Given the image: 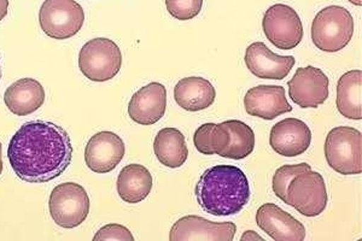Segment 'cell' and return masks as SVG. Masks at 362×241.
<instances>
[{
  "mask_svg": "<svg viewBox=\"0 0 362 241\" xmlns=\"http://www.w3.org/2000/svg\"><path fill=\"white\" fill-rule=\"evenodd\" d=\"M329 194L325 180L317 172L305 170L295 176L286 188L285 204L305 217L319 216L325 211Z\"/></svg>",
  "mask_w": 362,
  "mask_h": 241,
  "instance_id": "8",
  "label": "cell"
},
{
  "mask_svg": "<svg viewBox=\"0 0 362 241\" xmlns=\"http://www.w3.org/2000/svg\"><path fill=\"white\" fill-rule=\"evenodd\" d=\"M44 102L45 90L35 78H20L5 90V105L16 116L33 114L42 107Z\"/></svg>",
  "mask_w": 362,
  "mask_h": 241,
  "instance_id": "18",
  "label": "cell"
},
{
  "mask_svg": "<svg viewBox=\"0 0 362 241\" xmlns=\"http://www.w3.org/2000/svg\"><path fill=\"white\" fill-rule=\"evenodd\" d=\"M312 143V131L303 121L285 119L274 124L269 135L273 151L284 157L303 155Z\"/></svg>",
  "mask_w": 362,
  "mask_h": 241,
  "instance_id": "15",
  "label": "cell"
},
{
  "mask_svg": "<svg viewBox=\"0 0 362 241\" xmlns=\"http://www.w3.org/2000/svg\"><path fill=\"white\" fill-rule=\"evenodd\" d=\"M215 123H204L197 131H194V148L198 152L203 155H214L213 145H211V131L214 128Z\"/></svg>",
  "mask_w": 362,
  "mask_h": 241,
  "instance_id": "27",
  "label": "cell"
},
{
  "mask_svg": "<svg viewBox=\"0 0 362 241\" xmlns=\"http://www.w3.org/2000/svg\"><path fill=\"white\" fill-rule=\"evenodd\" d=\"M3 167H4V163H3V155H1V143H0V175H1V172H3Z\"/></svg>",
  "mask_w": 362,
  "mask_h": 241,
  "instance_id": "30",
  "label": "cell"
},
{
  "mask_svg": "<svg viewBox=\"0 0 362 241\" xmlns=\"http://www.w3.org/2000/svg\"><path fill=\"white\" fill-rule=\"evenodd\" d=\"M256 223L274 241H302L305 239V225L273 203L259 206L256 213Z\"/></svg>",
  "mask_w": 362,
  "mask_h": 241,
  "instance_id": "13",
  "label": "cell"
},
{
  "mask_svg": "<svg viewBox=\"0 0 362 241\" xmlns=\"http://www.w3.org/2000/svg\"><path fill=\"white\" fill-rule=\"evenodd\" d=\"M0 80H1V64H0Z\"/></svg>",
  "mask_w": 362,
  "mask_h": 241,
  "instance_id": "32",
  "label": "cell"
},
{
  "mask_svg": "<svg viewBox=\"0 0 362 241\" xmlns=\"http://www.w3.org/2000/svg\"><path fill=\"white\" fill-rule=\"evenodd\" d=\"M216 90L211 82L199 76L181 78L174 87V100L184 110L196 112L214 104Z\"/></svg>",
  "mask_w": 362,
  "mask_h": 241,
  "instance_id": "19",
  "label": "cell"
},
{
  "mask_svg": "<svg viewBox=\"0 0 362 241\" xmlns=\"http://www.w3.org/2000/svg\"><path fill=\"white\" fill-rule=\"evenodd\" d=\"M197 203L206 213L223 217L237 215L249 203V180L240 167L220 164L206 169L196 184Z\"/></svg>",
  "mask_w": 362,
  "mask_h": 241,
  "instance_id": "2",
  "label": "cell"
},
{
  "mask_svg": "<svg viewBox=\"0 0 362 241\" xmlns=\"http://www.w3.org/2000/svg\"><path fill=\"white\" fill-rule=\"evenodd\" d=\"M85 11L75 0H45L39 11L42 32L56 40L75 37L83 28Z\"/></svg>",
  "mask_w": 362,
  "mask_h": 241,
  "instance_id": "7",
  "label": "cell"
},
{
  "mask_svg": "<svg viewBox=\"0 0 362 241\" xmlns=\"http://www.w3.org/2000/svg\"><path fill=\"white\" fill-rule=\"evenodd\" d=\"M122 66V54L116 42L107 37L87 41L78 54V68L90 81L105 82L115 78Z\"/></svg>",
  "mask_w": 362,
  "mask_h": 241,
  "instance_id": "5",
  "label": "cell"
},
{
  "mask_svg": "<svg viewBox=\"0 0 362 241\" xmlns=\"http://www.w3.org/2000/svg\"><path fill=\"white\" fill-rule=\"evenodd\" d=\"M244 61L251 74L267 80H284L296 63L293 56L276 54L261 41L247 46Z\"/></svg>",
  "mask_w": 362,
  "mask_h": 241,
  "instance_id": "14",
  "label": "cell"
},
{
  "mask_svg": "<svg viewBox=\"0 0 362 241\" xmlns=\"http://www.w3.org/2000/svg\"><path fill=\"white\" fill-rule=\"evenodd\" d=\"M204 0H165L168 13L179 20H192L199 15Z\"/></svg>",
  "mask_w": 362,
  "mask_h": 241,
  "instance_id": "25",
  "label": "cell"
},
{
  "mask_svg": "<svg viewBox=\"0 0 362 241\" xmlns=\"http://www.w3.org/2000/svg\"><path fill=\"white\" fill-rule=\"evenodd\" d=\"M349 1L351 4L356 5V6H361L362 5V0H349Z\"/></svg>",
  "mask_w": 362,
  "mask_h": 241,
  "instance_id": "31",
  "label": "cell"
},
{
  "mask_svg": "<svg viewBox=\"0 0 362 241\" xmlns=\"http://www.w3.org/2000/svg\"><path fill=\"white\" fill-rule=\"evenodd\" d=\"M167 109V90L160 82H151L133 94L128 104V114L141 126L158 122Z\"/></svg>",
  "mask_w": 362,
  "mask_h": 241,
  "instance_id": "16",
  "label": "cell"
},
{
  "mask_svg": "<svg viewBox=\"0 0 362 241\" xmlns=\"http://www.w3.org/2000/svg\"><path fill=\"white\" fill-rule=\"evenodd\" d=\"M337 109L346 119H362V71L350 70L337 83Z\"/></svg>",
  "mask_w": 362,
  "mask_h": 241,
  "instance_id": "21",
  "label": "cell"
},
{
  "mask_svg": "<svg viewBox=\"0 0 362 241\" xmlns=\"http://www.w3.org/2000/svg\"><path fill=\"white\" fill-rule=\"evenodd\" d=\"M156 158L165 167H180L189 157L185 136L177 128H163L157 133L153 141Z\"/></svg>",
  "mask_w": 362,
  "mask_h": 241,
  "instance_id": "22",
  "label": "cell"
},
{
  "mask_svg": "<svg viewBox=\"0 0 362 241\" xmlns=\"http://www.w3.org/2000/svg\"><path fill=\"white\" fill-rule=\"evenodd\" d=\"M8 6H10L8 0H0V22L4 20L6 15H8Z\"/></svg>",
  "mask_w": 362,
  "mask_h": 241,
  "instance_id": "29",
  "label": "cell"
},
{
  "mask_svg": "<svg viewBox=\"0 0 362 241\" xmlns=\"http://www.w3.org/2000/svg\"><path fill=\"white\" fill-rule=\"evenodd\" d=\"M228 133L230 141L221 157L228 160H244L250 155L255 148V134L250 126L239 119H228L223 122Z\"/></svg>",
  "mask_w": 362,
  "mask_h": 241,
  "instance_id": "23",
  "label": "cell"
},
{
  "mask_svg": "<svg viewBox=\"0 0 362 241\" xmlns=\"http://www.w3.org/2000/svg\"><path fill=\"white\" fill-rule=\"evenodd\" d=\"M95 241L119 240V241H134V237L131 230L122 225L110 223L104 225L99 229L93 237Z\"/></svg>",
  "mask_w": 362,
  "mask_h": 241,
  "instance_id": "26",
  "label": "cell"
},
{
  "mask_svg": "<svg viewBox=\"0 0 362 241\" xmlns=\"http://www.w3.org/2000/svg\"><path fill=\"white\" fill-rule=\"evenodd\" d=\"M354 35V18L343 6L322 8L312 23V40L324 52H338L348 46Z\"/></svg>",
  "mask_w": 362,
  "mask_h": 241,
  "instance_id": "3",
  "label": "cell"
},
{
  "mask_svg": "<svg viewBox=\"0 0 362 241\" xmlns=\"http://www.w3.org/2000/svg\"><path fill=\"white\" fill-rule=\"evenodd\" d=\"M49 210L59 227L76 228L86 221L90 213V196L81 184L63 182L49 194Z\"/></svg>",
  "mask_w": 362,
  "mask_h": 241,
  "instance_id": "6",
  "label": "cell"
},
{
  "mask_svg": "<svg viewBox=\"0 0 362 241\" xmlns=\"http://www.w3.org/2000/svg\"><path fill=\"white\" fill-rule=\"evenodd\" d=\"M8 158L17 177L29 184H45L62 175L71 163V140L56 123L30 121L10 140Z\"/></svg>",
  "mask_w": 362,
  "mask_h": 241,
  "instance_id": "1",
  "label": "cell"
},
{
  "mask_svg": "<svg viewBox=\"0 0 362 241\" xmlns=\"http://www.w3.org/2000/svg\"><path fill=\"white\" fill-rule=\"evenodd\" d=\"M242 241H264V237L254 232V230H247L244 232L243 235L240 237Z\"/></svg>",
  "mask_w": 362,
  "mask_h": 241,
  "instance_id": "28",
  "label": "cell"
},
{
  "mask_svg": "<svg viewBox=\"0 0 362 241\" xmlns=\"http://www.w3.org/2000/svg\"><path fill=\"white\" fill-rule=\"evenodd\" d=\"M153 175L141 164H128L117 177V193L128 204H138L148 198L153 189Z\"/></svg>",
  "mask_w": 362,
  "mask_h": 241,
  "instance_id": "20",
  "label": "cell"
},
{
  "mask_svg": "<svg viewBox=\"0 0 362 241\" xmlns=\"http://www.w3.org/2000/svg\"><path fill=\"white\" fill-rule=\"evenodd\" d=\"M237 233L233 222H211L201 216L181 217L170 229V241H232Z\"/></svg>",
  "mask_w": 362,
  "mask_h": 241,
  "instance_id": "11",
  "label": "cell"
},
{
  "mask_svg": "<svg viewBox=\"0 0 362 241\" xmlns=\"http://www.w3.org/2000/svg\"><path fill=\"white\" fill-rule=\"evenodd\" d=\"M288 86L290 99L302 109H317L329 98V78L315 66L298 68Z\"/></svg>",
  "mask_w": 362,
  "mask_h": 241,
  "instance_id": "10",
  "label": "cell"
},
{
  "mask_svg": "<svg viewBox=\"0 0 362 241\" xmlns=\"http://www.w3.org/2000/svg\"><path fill=\"white\" fill-rule=\"evenodd\" d=\"M327 164L341 175L362 172V134L353 127H336L326 136Z\"/></svg>",
  "mask_w": 362,
  "mask_h": 241,
  "instance_id": "4",
  "label": "cell"
},
{
  "mask_svg": "<svg viewBox=\"0 0 362 241\" xmlns=\"http://www.w3.org/2000/svg\"><path fill=\"white\" fill-rule=\"evenodd\" d=\"M244 107L251 116L267 121L293 111L285 95L284 87L268 85H259L247 90L244 97Z\"/></svg>",
  "mask_w": 362,
  "mask_h": 241,
  "instance_id": "17",
  "label": "cell"
},
{
  "mask_svg": "<svg viewBox=\"0 0 362 241\" xmlns=\"http://www.w3.org/2000/svg\"><path fill=\"white\" fill-rule=\"evenodd\" d=\"M264 35L279 49H293L303 39V25L298 13L285 4L272 5L262 20Z\"/></svg>",
  "mask_w": 362,
  "mask_h": 241,
  "instance_id": "9",
  "label": "cell"
},
{
  "mask_svg": "<svg viewBox=\"0 0 362 241\" xmlns=\"http://www.w3.org/2000/svg\"><path fill=\"white\" fill-rule=\"evenodd\" d=\"M126 145L112 131H99L93 135L85 148L87 167L97 174L112 172L124 160Z\"/></svg>",
  "mask_w": 362,
  "mask_h": 241,
  "instance_id": "12",
  "label": "cell"
},
{
  "mask_svg": "<svg viewBox=\"0 0 362 241\" xmlns=\"http://www.w3.org/2000/svg\"><path fill=\"white\" fill-rule=\"evenodd\" d=\"M312 167L307 163L286 164L283 167H278L274 175H273V180H272V188L273 192L276 194V198H279L281 201H286V188L288 184L291 182L295 176L298 175L300 172H305V170H310Z\"/></svg>",
  "mask_w": 362,
  "mask_h": 241,
  "instance_id": "24",
  "label": "cell"
}]
</instances>
